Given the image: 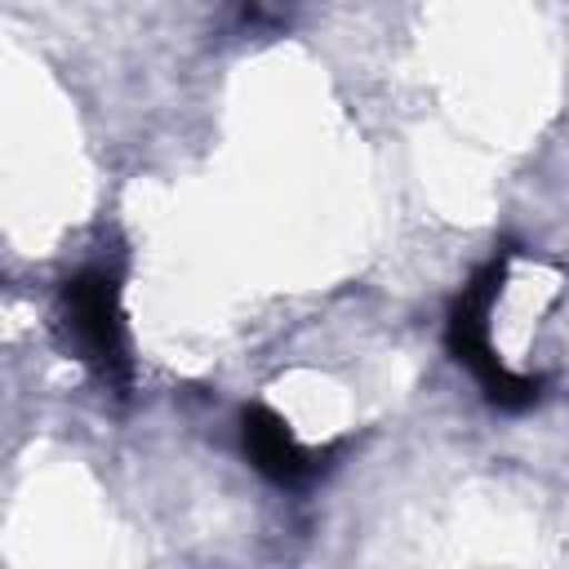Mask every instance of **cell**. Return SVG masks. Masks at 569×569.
<instances>
[{
  "mask_svg": "<svg viewBox=\"0 0 569 569\" xmlns=\"http://www.w3.org/2000/svg\"><path fill=\"white\" fill-rule=\"evenodd\" d=\"M58 333L67 351L89 365L107 387H129V333L120 316V284L107 267L76 271L58 293Z\"/></svg>",
  "mask_w": 569,
  "mask_h": 569,
  "instance_id": "cell-1",
  "label": "cell"
},
{
  "mask_svg": "<svg viewBox=\"0 0 569 569\" xmlns=\"http://www.w3.org/2000/svg\"><path fill=\"white\" fill-rule=\"evenodd\" d=\"M240 436H244V453L253 458V467H258L267 480H276V485L298 489V485L316 480V471L325 467L320 453L302 449L298 436L284 427V418L271 413V409H262V405H253V409L244 413Z\"/></svg>",
  "mask_w": 569,
  "mask_h": 569,
  "instance_id": "cell-2",
  "label": "cell"
}]
</instances>
